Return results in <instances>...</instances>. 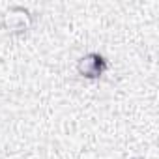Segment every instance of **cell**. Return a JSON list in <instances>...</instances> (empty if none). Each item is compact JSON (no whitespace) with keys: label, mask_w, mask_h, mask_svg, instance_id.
<instances>
[{"label":"cell","mask_w":159,"mask_h":159,"mask_svg":"<svg viewBox=\"0 0 159 159\" xmlns=\"http://www.w3.org/2000/svg\"><path fill=\"white\" fill-rule=\"evenodd\" d=\"M109 69H111L109 58L98 51L84 52L75 62V73L84 81H99L109 73Z\"/></svg>","instance_id":"cell-2"},{"label":"cell","mask_w":159,"mask_h":159,"mask_svg":"<svg viewBox=\"0 0 159 159\" xmlns=\"http://www.w3.org/2000/svg\"><path fill=\"white\" fill-rule=\"evenodd\" d=\"M36 25V13L23 6L11 4L0 13V30H4L10 36H25Z\"/></svg>","instance_id":"cell-1"}]
</instances>
